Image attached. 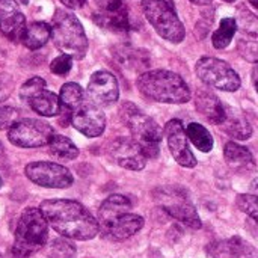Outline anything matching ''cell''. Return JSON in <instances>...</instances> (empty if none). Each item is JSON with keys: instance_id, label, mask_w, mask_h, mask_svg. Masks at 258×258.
Masks as SVG:
<instances>
[{"instance_id": "5bb4252c", "label": "cell", "mask_w": 258, "mask_h": 258, "mask_svg": "<svg viewBox=\"0 0 258 258\" xmlns=\"http://www.w3.org/2000/svg\"><path fill=\"white\" fill-rule=\"evenodd\" d=\"M110 157L116 165L130 171H142L147 165V156L133 138H118L110 144Z\"/></svg>"}, {"instance_id": "e0dca14e", "label": "cell", "mask_w": 258, "mask_h": 258, "mask_svg": "<svg viewBox=\"0 0 258 258\" xmlns=\"http://www.w3.org/2000/svg\"><path fill=\"white\" fill-rule=\"evenodd\" d=\"M195 106L197 110L212 124H222L227 118V110L222 104V101L210 91L200 89L195 97Z\"/></svg>"}, {"instance_id": "74e56055", "label": "cell", "mask_w": 258, "mask_h": 258, "mask_svg": "<svg viewBox=\"0 0 258 258\" xmlns=\"http://www.w3.org/2000/svg\"><path fill=\"white\" fill-rule=\"evenodd\" d=\"M86 0H60V3H63L67 8L70 9H79L85 5Z\"/></svg>"}, {"instance_id": "7c38bea8", "label": "cell", "mask_w": 258, "mask_h": 258, "mask_svg": "<svg viewBox=\"0 0 258 258\" xmlns=\"http://www.w3.org/2000/svg\"><path fill=\"white\" fill-rule=\"evenodd\" d=\"M88 100L98 107L110 106L118 101L119 86L116 77L109 71H95L88 82Z\"/></svg>"}, {"instance_id": "83f0119b", "label": "cell", "mask_w": 258, "mask_h": 258, "mask_svg": "<svg viewBox=\"0 0 258 258\" xmlns=\"http://www.w3.org/2000/svg\"><path fill=\"white\" fill-rule=\"evenodd\" d=\"M227 251L234 258H257L255 248L239 236H234L227 242Z\"/></svg>"}, {"instance_id": "f6af8a7d", "label": "cell", "mask_w": 258, "mask_h": 258, "mask_svg": "<svg viewBox=\"0 0 258 258\" xmlns=\"http://www.w3.org/2000/svg\"><path fill=\"white\" fill-rule=\"evenodd\" d=\"M0 258H3V257H2V254H0Z\"/></svg>"}, {"instance_id": "60d3db41", "label": "cell", "mask_w": 258, "mask_h": 258, "mask_svg": "<svg viewBox=\"0 0 258 258\" xmlns=\"http://www.w3.org/2000/svg\"><path fill=\"white\" fill-rule=\"evenodd\" d=\"M5 154V148H3V145H2V142H0V157Z\"/></svg>"}, {"instance_id": "8d00e7d4", "label": "cell", "mask_w": 258, "mask_h": 258, "mask_svg": "<svg viewBox=\"0 0 258 258\" xmlns=\"http://www.w3.org/2000/svg\"><path fill=\"white\" fill-rule=\"evenodd\" d=\"M12 89V85H11V79L5 74L0 76V101L3 98H8L9 92Z\"/></svg>"}, {"instance_id": "9c48e42d", "label": "cell", "mask_w": 258, "mask_h": 258, "mask_svg": "<svg viewBox=\"0 0 258 258\" xmlns=\"http://www.w3.org/2000/svg\"><path fill=\"white\" fill-rule=\"evenodd\" d=\"M54 135L53 127L41 119L26 118L17 121L8 133L11 144L20 148H39L48 145L51 136Z\"/></svg>"}, {"instance_id": "cb8c5ba5", "label": "cell", "mask_w": 258, "mask_h": 258, "mask_svg": "<svg viewBox=\"0 0 258 258\" xmlns=\"http://www.w3.org/2000/svg\"><path fill=\"white\" fill-rule=\"evenodd\" d=\"M85 100H86V97H85V92L80 85L70 82L60 88V94H59L60 107L68 110L70 113L73 110H76L79 106H82L85 103Z\"/></svg>"}, {"instance_id": "ba28073f", "label": "cell", "mask_w": 258, "mask_h": 258, "mask_svg": "<svg viewBox=\"0 0 258 258\" xmlns=\"http://www.w3.org/2000/svg\"><path fill=\"white\" fill-rule=\"evenodd\" d=\"M195 71L200 80L204 82L207 86L225 92H236L242 85L236 70L231 68V65H228L225 60H221L218 57H201L195 65Z\"/></svg>"}, {"instance_id": "30bf717a", "label": "cell", "mask_w": 258, "mask_h": 258, "mask_svg": "<svg viewBox=\"0 0 258 258\" xmlns=\"http://www.w3.org/2000/svg\"><path fill=\"white\" fill-rule=\"evenodd\" d=\"M24 174L32 183L47 189H67L74 183L70 169L53 162H32L26 165Z\"/></svg>"}, {"instance_id": "7bdbcfd3", "label": "cell", "mask_w": 258, "mask_h": 258, "mask_svg": "<svg viewBox=\"0 0 258 258\" xmlns=\"http://www.w3.org/2000/svg\"><path fill=\"white\" fill-rule=\"evenodd\" d=\"M224 2H227V3H234L236 0H224Z\"/></svg>"}, {"instance_id": "d6a6232c", "label": "cell", "mask_w": 258, "mask_h": 258, "mask_svg": "<svg viewBox=\"0 0 258 258\" xmlns=\"http://www.w3.org/2000/svg\"><path fill=\"white\" fill-rule=\"evenodd\" d=\"M236 23L237 24H240V27H242V30L243 32H246L249 36H257V27H258V23H257V17L252 14V12H249L248 9L245 11H240V14H239V20H236Z\"/></svg>"}, {"instance_id": "ac0fdd59", "label": "cell", "mask_w": 258, "mask_h": 258, "mask_svg": "<svg viewBox=\"0 0 258 258\" xmlns=\"http://www.w3.org/2000/svg\"><path fill=\"white\" fill-rule=\"evenodd\" d=\"M130 210H132V203L128 198L122 195H110L107 200H104V203L98 209L97 222L100 225V230H104L122 215L130 213Z\"/></svg>"}, {"instance_id": "52a82bcc", "label": "cell", "mask_w": 258, "mask_h": 258, "mask_svg": "<svg viewBox=\"0 0 258 258\" xmlns=\"http://www.w3.org/2000/svg\"><path fill=\"white\" fill-rule=\"evenodd\" d=\"M154 200L174 219L187 225L189 228H201V219L187 192L180 186H163L154 190Z\"/></svg>"}, {"instance_id": "5b68a950", "label": "cell", "mask_w": 258, "mask_h": 258, "mask_svg": "<svg viewBox=\"0 0 258 258\" xmlns=\"http://www.w3.org/2000/svg\"><path fill=\"white\" fill-rule=\"evenodd\" d=\"M121 116L133 135V139L141 145L147 157H156L160 150L162 128L157 122L139 110L133 103H124L121 107Z\"/></svg>"}, {"instance_id": "f546056e", "label": "cell", "mask_w": 258, "mask_h": 258, "mask_svg": "<svg viewBox=\"0 0 258 258\" xmlns=\"http://www.w3.org/2000/svg\"><path fill=\"white\" fill-rule=\"evenodd\" d=\"M48 257L50 258H74L76 257V249L71 243H68L67 240L57 239L53 240L50 251H48Z\"/></svg>"}, {"instance_id": "3957f363", "label": "cell", "mask_w": 258, "mask_h": 258, "mask_svg": "<svg viewBox=\"0 0 258 258\" xmlns=\"http://www.w3.org/2000/svg\"><path fill=\"white\" fill-rule=\"evenodd\" d=\"M48 239V224L36 207L24 209L15 228L14 254L18 258H29L36 254Z\"/></svg>"}, {"instance_id": "d4e9b609", "label": "cell", "mask_w": 258, "mask_h": 258, "mask_svg": "<svg viewBox=\"0 0 258 258\" xmlns=\"http://www.w3.org/2000/svg\"><path fill=\"white\" fill-rule=\"evenodd\" d=\"M48 148L53 156L63 160H74L79 156V148L74 145V142L62 135H53L48 142Z\"/></svg>"}, {"instance_id": "f35d334b", "label": "cell", "mask_w": 258, "mask_h": 258, "mask_svg": "<svg viewBox=\"0 0 258 258\" xmlns=\"http://www.w3.org/2000/svg\"><path fill=\"white\" fill-rule=\"evenodd\" d=\"M190 2L195 5H200V6H206V5H210L213 0H190Z\"/></svg>"}, {"instance_id": "44dd1931", "label": "cell", "mask_w": 258, "mask_h": 258, "mask_svg": "<svg viewBox=\"0 0 258 258\" xmlns=\"http://www.w3.org/2000/svg\"><path fill=\"white\" fill-rule=\"evenodd\" d=\"M51 38V27L44 21H35L26 26L24 33L21 36V42L29 50H38L47 44Z\"/></svg>"}, {"instance_id": "e575fe53", "label": "cell", "mask_w": 258, "mask_h": 258, "mask_svg": "<svg viewBox=\"0 0 258 258\" xmlns=\"http://www.w3.org/2000/svg\"><path fill=\"white\" fill-rule=\"evenodd\" d=\"M18 121V110L12 106L0 107V130H9Z\"/></svg>"}, {"instance_id": "603a6c76", "label": "cell", "mask_w": 258, "mask_h": 258, "mask_svg": "<svg viewBox=\"0 0 258 258\" xmlns=\"http://www.w3.org/2000/svg\"><path fill=\"white\" fill-rule=\"evenodd\" d=\"M187 139L194 144V147L197 150H200L201 153H210L213 150L215 145V139L212 136V133L198 122H190L187 125V128H184Z\"/></svg>"}, {"instance_id": "d6986e66", "label": "cell", "mask_w": 258, "mask_h": 258, "mask_svg": "<svg viewBox=\"0 0 258 258\" xmlns=\"http://www.w3.org/2000/svg\"><path fill=\"white\" fill-rule=\"evenodd\" d=\"M224 156L227 165L237 174H245L255 169V160L252 153L236 142H228L224 148Z\"/></svg>"}, {"instance_id": "b9f144b4", "label": "cell", "mask_w": 258, "mask_h": 258, "mask_svg": "<svg viewBox=\"0 0 258 258\" xmlns=\"http://www.w3.org/2000/svg\"><path fill=\"white\" fill-rule=\"evenodd\" d=\"M20 2H21L23 5H29V0H20Z\"/></svg>"}, {"instance_id": "484cf974", "label": "cell", "mask_w": 258, "mask_h": 258, "mask_svg": "<svg viewBox=\"0 0 258 258\" xmlns=\"http://www.w3.org/2000/svg\"><path fill=\"white\" fill-rule=\"evenodd\" d=\"M236 32H237V23H236V18H231V17L224 18V20L221 21V24H219L218 30H216V32L213 33V36H212L213 47H215V48H218V50L227 48V47L231 44V41H233V38H234Z\"/></svg>"}, {"instance_id": "2e32d148", "label": "cell", "mask_w": 258, "mask_h": 258, "mask_svg": "<svg viewBox=\"0 0 258 258\" xmlns=\"http://www.w3.org/2000/svg\"><path fill=\"white\" fill-rule=\"evenodd\" d=\"M144 227V218L139 215L127 213L118 218L115 222H112L109 227L101 230L103 236L109 240L122 242L125 239H130L136 233H139Z\"/></svg>"}, {"instance_id": "ffe728a7", "label": "cell", "mask_w": 258, "mask_h": 258, "mask_svg": "<svg viewBox=\"0 0 258 258\" xmlns=\"http://www.w3.org/2000/svg\"><path fill=\"white\" fill-rule=\"evenodd\" d=\"M29 106L41 116L45 118H51V116H59L60 113V101L59 97L47 89L39 91L38 94H35L32 98L27 100Z\"/></svg>"}, {"instance_id": "9a60e30c", "label": "cell", "mask_w": 258, "mask_h": 258, "mask_svg": "<svg viewBox=\"0 0 258 258\" xmlns=\"http://www.w3.org/2000/svg\"><path fill=\"white\" fill-rule=\"evenodd\" d=\"M26 29V18L15 0H0V32L11 41L18 42Z\"/></svg>"}, {"instance_id": "d590c367", "label": "cell", "mask_w": 258, "mask_h": 258, "mask_svg": "<svg viewBox=\"0 0 258 258\" xmlns=\"http://www.w3.org/2000/svg\"><path fill=\"white\" fill-rule=\"evenodd\" d=\"M95 3L100 8L98 12H113L122 8L121 0H95Z\"/></svg>"}, {"instance_id": "7402d4cb", "label": "cell", "mask_w": 258, "mask_h": 258, "mask_svg": "<svg viewBox=\"0 0 258 258\" xmlns=\"http://www.w3.org/2000/svg\"><path fill=\"white\" fill-rule=\"evenodd\" d=\"M94 20L100 27L112 32H127L130 29L128 14L124 6L113 12H97L94 15Z\"/></svg>"}, {"instance_id": "8992f818", "label": "cell", "mask_w": 258, "mask_h": 258, "mask_svg": "<svg viewBox=\"0 0 258 258\" xmlns=\"http://www.w3.org/2000/svg\"><path fill=\"white\" fill-rule=\"evenodd\" d=\"M142 11L154 30L166 41L180 44L186 29L169 0H142Z\"/></svg>"}, {"instance_id": "8fae6325", "label": "cell", "mask_w": 258, "mask_h": 258, "mask_svg": "<svg viewBox=\"0 0 258 258\" xmlns=\"http://www.w3.org/2000/svg\"><path fill=\"white\" fill-rule=\"evenodd\" d=\"M70 124L88 138H98L104 133L106 128V115L104 112L88 98L82 106L70 115Z\"/></svg>"}, {"instance_id": "f1b7e54d", "label": "cell", "mask_w": 258, "mask_h": 258, "mask_svg": "<svg viewBox=\"0 0 258 258\" xmlns=\"http://www.w3.org/2000/svg\"><path fill=\"white\" fill-rule=\"evenodd\" d=\"M237 207L254 221L258 219V200L255 195L242 194L237 197Z\"/></svg>"}, {"instance_id": "277c9868", "label": "cell", "mask_w": 258, "mask_h": 258, "mask_svg": "<svg viewBox=\"0 0 258 258\" xmlns=\"http://www.w3.org/2000/svg\"><path fill=\"white\" fill-rule=\"evenodd\" d=\"M51 38L54 45L73 59H83L89 42L82 23L71 12L57 9L53 15Z\"/></svg>"}, {"instance_id": "4dcf8cb0", "label": "cell", "mask_w": 258, "mask_h": 258, "mask_svg": "<svg viewBox=\"0 0 258 258\" xmlns=\"http://www.w3.org/2000/svg\"><path fill=\"white\" fill-rule=\"evenodd\" d=\"M45 89V80L41 77H32L27 82L23 83V86L20 88V98L27 101L29 98H32L35 94H38L39 91Z\"/></svg>"}, {"instance_id": "ab89813d", "label": "cell", "mask_w": 258, "mask_h": 258, "mask_svg": "<svg viewBox=\"0 0 258 258\" xmlns=\"http://www.w3.org/2000/svg\"><path fill=\"white\" fill-rule=\"evenodd\" d=\"M249 3H251L254 8H258V0H249Z\"/></svg>"}, {"instance_id": "1f68e13d", "label": "cell", "mask_w": 258, "mask_h": 258, "mask_svg": "<svg viewBox=\"0 0 258 258\" xmlns=\"http://www.w3.org/2000/svg\"><path fill=\"white\" fill-rule=\"evenodd\" d=\"M237 50L242 54V57H245L246 60L255 63L258 59V45L257 41L254 36H251V39H240L237 44Z\"/></svg>"}, {"instance_id": "7a4b0ae2", "label": "cell", "mask_w": 258, "mask_h": 258, "mask_svg": "<svg viewBox=\"0 0 258 258\" xmlns=\"http://www.w3.org/2000/svg\"><path fill=\"white\" fill-rule=\"evenodd\" d=\"M138 89L150 100L166 104H184L192 94L184 79L168 70H150L138 77Z\"/></svg>"}, {"instance_id": "4fadbf2b", "label": "cell", "mask_w": 258, "mask_h": 258, "mask_svg": "<svg viewBox=\"0 0 258 258\" xmlns=\"http://www.w3.org/2000/svg\"><path fill=\"white\" fill-rule=\"evenodd\" d=\"M165 136H166L168 148H169L174 160L184 168H195L198 162L189 147V141H187V136H186L181 121L171 119L165 125Z\"/></svg>"}, {"instance_id": "4316f807", "label": "cell", "mask_w": 258, "mask_h": 258, "mask_svg": "<svg viewBox=\"0 0 258 258\" xmlns=\"http://www.w3.org/2000/svg\"><path fill=\"white\" fill-rule=\"evenodd\" d=\"M222 128L228 136L237 141H246L252 136V127L248 121H245L243 118H237V116L233 118L228 113H227L225 121L222 122Z\"/></svg>"}, {"instance_id": "6da1fadb", "label": "cell", "mask_w": 258, "mask_h": 258, "mask_svg": "<svg viewBox=\"0 0 258 258\" xmlns=\"http://www.w3.org/2000/svg\"><path fill=\"white\" fill-rule=\"evenodd\" d=\"M47 224L65 239L91 240L100 233L97 219L89 210L73 200H47L39 207Z\"/></svg>"}, {"instance_id": "836d02e7", "label": "cell", "mask_w": 258, "mask_h": 258, "mask_svg": "<svg viewBox=\"0 0 258 258\" xmlns=\"http://www.w3.org/2000/svg\"><path fill=\"white\" fill-rule=\"evenodd\" d=\"M71 68H73V57H70L68 54H60L56 59H53L50 63V70L56 76H67L71 71Z\"/></svg>"}, {"instance_id": "ee69618b", "label": "cell", "mask_w": 258, "mask_h": 258, "mask_svg": "<svg viewBox=\"0 0 258 258\" xmlns=\"http://www.w3.org/2000/svg\"><path fill=\"white\" fill-rule=\"evenodd\" d=\"M0 187H2V178H0Z\"/></svg>"}]
</instances>
